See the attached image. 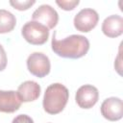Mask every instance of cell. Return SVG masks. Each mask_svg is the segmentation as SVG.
<instances>
[{"label": "cell", "instance_id": "cell-1", "mask_svg": "<svg viewBox=\"0 0 123 123\" xmlns=\"http://www.w3.org/2000/svg\"><path fill=\"white\" fill-rule=\"evenodd\" d=\"M52 50L60 57L66 59H79L84 57L89 49L88 39L81 35H71L63 39H58L54 32L52 41Z\"/></svg>", "mask_w": 123, "mask_h": 123}, {"label": "cell", "instance_id": "cell-2", "mask_svg": "<svg viewBox=\"0 0 123 123\" xmlns=\"http://www.w3.org/2000/svg\"><path fill=\"white\" fill-rule=\"evenodd\" d=\"M69 98V91L66 86L55 83L47 86L43 96V109L49 114L60 113L66 106Z\"/></svg>", "mask_w": 123, "mask_h": 123}, {"label": "cell", "instance_id": "cell-3", "mask_svg": "<svg viewBox=\"0 0 123 123\" xmlns=\"http://www.w3.org/2000/svg\"><path fill=\"white\" fill-rule=\"evenodd\" d=\"M21 34L24 39L33 45H42L49 37V29L37 21L26 22L22 29Z\"/></svg>", "mask_w": 123, "mask_h": 123}, {"label": "cell", "instance_id": "cell-4", "mask_svg": "<svg viewBox=\"0 0 123 123\" xmlns=\"http://www.w3.org/2000/svg\"><path fill=\"white\" fill-rule=\"evenodd\" d=\"M28 70L36 77L43 78L49 74L51 63L49 58L40 52L32 53L27 59Z\"/></svg>", "mask_w": 123, "mask_h": 123}, {"label": "cell", "instance_id": "cell-5", "mask_svg": "<svg viewBox=\"0 0 123 123\" xmlns=\"http://www.w3.org/2000/svg\"><path fill=\"white\" fill-rule=\"evenodd\" d=\"M99 21V15L93 9H83L74 17V27L83 33H88L94 29Z\"/></svg>", "mask_w": 123, "mask_h": 123}, {"label": "cell", "instance_id": "cell-6", "mask_svg": "<svg viewBox=\"0 0 123 123\" xmlns=\"http://www.w3.org/2000/svg\"><path fill=\"white\" fill-rule=\"evenodd\" d=\"M99 99V91L92 85H84L76 92L75 100L77 105L82 109L92 108Z\"/></svg>", "mask_w": 123, "mask_h": 123}, {"label": "cell", "instance_id": "cell-7", "mask_svg": "<svg viewBox=\"0 0 123 123\" xmlns=\"http://www.w3.org/2000/svg\"><path fill=\"white\" fill-rule=\"evenodd\" d=\"M32 19L33 21L41 23L48 29H53L59 21V14L54 8H52L50 5L45 4L39 6L33 12Z\"/></svg>", "mask_w": 123, "mask_h": 123}, {"label": "cell", "instance_id": "cell-8", "mask_svg": "<svg viewBox=\"0 0 123 123\" xmlns=\"http://www.w3.org/2000/svg\"><path fill=\"white\" fill-rule=\"evenodd\" d=\"M101 113L109 121L120 120L123 116V103L118 97H110L101 105Z\"/></svg>", "mask_w": 123, "mask_h": 123}, {"label": "cell", "instance_id": "cell-9", "mask_svg": "<svg viewBox=\"0 0 123 123\" xmlns=\"http://www.w3.org/2000/svg\"><path fill=\"white\" fill-rule=\"evenodd\" d=\"M21 103L15 91L0 90V112H14L20 108Z\"/></svg>", "mask_w": 123, "mask_h": 123}, {"label": "cell", "instance_id": "cell-10", "mask_svg": "<svg viewBox=\"0 0 123 123\" xmlns=\"http://www.w3.org/2000/svg\"><path fill=\"white\" fill-rule=\"evenodd\" d=\"M102 32L108 37L121 36L123 33V18L118 14L108 16L102 23Z\"/></svg>", "mask_w": 123, "mask_h": 123}, {"label": "cell", "instance_id": "cell-11", "mask_svg": "<svg viewBox=\"0 0 123 123\" xmlns=\"http://www.w3.org/2000/svg\"><path fill=\"white\" fill-rule=\"evenodd\" d=\"M16 93L21 102L35 101L39 97L40 86L35 81H25L18 86Z\"/></svg>", "mask_w": 123, "mask_h": 123}, {"label": "cell", "instance_id": "cell-12", "mask_svg": "<svg viewBox=\"0 0 123 123\" xmlns=\"http://www.w3.org/2000/svg\"><path fill=\"white\" fill-rule=\"evenodd\" d=\"M16 24L15 16L7 10H0V34L12 31Z\"/></svg>", "mask_w": 123, "mask_h": 123}, {"label": "cell", "instance_id": "cell-13", "mask_svg": "<svg viewBox=\"0 0 123 123\" xmlns=\"http://www.w3.org/2000/svg\"><path fill=\"white\" fill-rule=\"evenodd\" d=\"M36 3L35 0H25V1H19V0H11L10 4L14 9L18 11H26L30 9L34 4Z\"/></svg>", "mask_w": 123, "mask_h": 123}, {"label": "cell", "instance_id": "cell-14", "mask_svg": "<svg viewBox=\"0 0 123 123\" xmlns=\"http://www.w3.org/2000/svg\"><path fill=\"white\" fill-rule=\"evenodd\" d=\"M56 3L61 9H62L64 11H72V10L75 9L76 6L79 5L80 1L79 0H69V1H67V0H62V1L57 0Z\"/></svg>", "mask_w": 123, "mask_h": 123}, {"label": "cell", "instance_id": "cell-15", "mask_svg": "<svg viewBox=\"0 0 123 123\" xmlns=\"http://www.w3.org/2000/svg\"><path fill=\"white\" fill-rule=\"evenodd\" d=\"M12 123H34V120L27 114H19L13 118Z\"/></svg>", "mask_w": 123, "mask_h": 123}, {"label": "cell", "instance_id": "cell-16", "mask_svg": "<svg viewBox=\"0 0 123 123\" xmlns=\"http://www.w3.org/2000/svg\"><path fill=\"white\" fill-rule=\"evenodd\" d=\"M7 55L3 48V46L0 44V71H3L7 66Z\"/></svg>", "mask_w": 123, "mask_h": 123}]
</instances>
